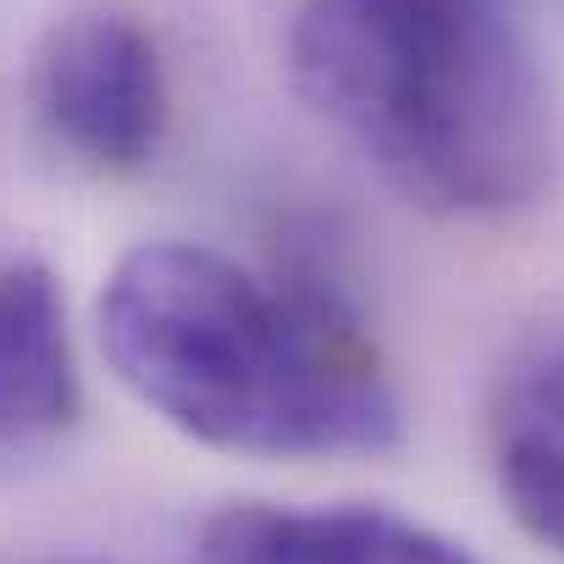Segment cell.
<instances>
[{
	"mask_svg": "<svg viewBox=\"0 0 564 564\" xmlns=\"http://www.w3.org/2000/svg\"><path fill=\"white\" fill-rule=\"evenodd\" d=\"M117 382L199 448L371 459L404 443L399 388L322 276H260L210 243H139L100 289Z\"/></svg>",
	"mask_w": 564,
	"mask_h": 564,
	"instance_id": "cell-1",
	"label": "cell"
},
{
	"mask_svg": "<svg viewBox=\"0 0 564 564\" xmlns=\"http://www.w3.org/2000/svg\"><path fill=\"white\" fill-rule=\"evenodd\" d=\"M294 89L410 205L509 216L558 172V117L514 0H311Z\"/></svg>",
	"mask_w": 564,
	"mask_h": 564,
	"instance_id": "cell-2",
	"label": "cell"
},
{
	"mask_svg": "<svg viewBox=\"0 0 564 564\" xmlns=\"http://www.w3.org/2000/svg\"><path fill=\"white\" fill-rule=\"evenodd\" d=\"M34 117L89 172H139L172 122L161 45L111 7L67 12L34 51Z\"/></svg>",
	"mask_w": 564,
	"mask_h": 564,
	"instance_id": "cell-3",
	"label": "cell"
},
{
	"mask_svg": "<svg viewBox=\"0 0 564 564\" xmlns=\"http://www.w3.org/2000/svg\"><path fill=\"white\" fill-rule=\"evenodd\" d=\"M194 564H476V553L382 503H227Z\"/></svg>",
	"mask_w": 564,
	"mask_h": 564,
	"instance_id": "cell-4",
	"label": "cell"
},
{
	"mask_svg": "<svg viewBox=\"0 0 564 564\" xmlns=\"http://www.w3.org/2000/svg\"><path fill=\"white\" fill-rule=\"evenodd\" d=\"M84 377L67 300L45 260L0 265V443H40L78 421Z\"/></svg>",
	"mask_w": 564,
	"mask_h": 564,
	"instance_id": "cell-5",
	"label": "cell"
},
{
	"mask_svg": "<svg viewBox=\"0 0 564 564\" xmlns=\"http://www.w3.org/2000/svg\"><path fill=\"white\" fill-rule=\"evenodd\" d=\"M492 481L514 525L564 558V349L514 366L487 421Z\"/></svg>",
	"mask_w": 564,
	"mask_h": 564,
	"instance_id": "cell-6",
	"label": "cell"
},
{
	"mask_svg": "<svg viewBox=\"0 0 564 564\" xmlns=\"http://www.w3.org/2000/svg\"><path fill=\"white\" fill-rule=\"evenodd\" d=\"M0 564H117V558H100V553H12Z\"/></svg>",
	"mask_w": 564,
	"mask_h": 564,
	"instance_id": "cell-7",
	"label": "cell"
}]
</instances>
